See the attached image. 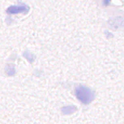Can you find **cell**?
Wrapping results in <instances>:
<instances>
[{
  "mask_svg": "<svg viewBox=\"0 0 124 124\" xmlns=\"http://www.w3.org/2000/svg\"><path fill=\"white\" fill-rule=\"evenodd\" d=\"M76 96L79 101L87 105L94 99V94L89 88L86 86L79 85L76 88Z\"/></svg>",
  "mask_w": 124,
  "mask_h": 124,
  "instance_id": "1",
  "label": "cell"
},
{
  "mask_svg": "<svg viewBox=\"0 0 124 124\" xmlns=\"http://www.w3.org/2000/svg\"><path fill=\"white\" fill-rule=\"evenodd\" d=\"M29 11V7L25 4L20 3L19 5L11 6L6 10V13L8 15H16V14H27Z\"/></svg>",
  "mask_w": 124,
  "mask_h": 124,
  "instance_id": "2",
  "label": "cell"
}]
</instances>
